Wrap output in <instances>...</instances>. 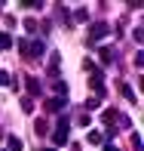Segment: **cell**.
I'll return each instance as SVG.
<instances>
[{
  "label": "cell",
  "instance_id": "cell-1",
  "mask_svg": "<svg viewBox=\"0 0 144 151\" xmlns=\"http://www.w3.org/2000/svg\"><path fill=\"white\" fill-rule=\"evenodd\" d=\"M67 123H71V120H67V114H61L55 133H52V142H55V145H65V142H67Z\"/></svg>",
  "mask_w": 144,
  "mask_h": 151
},
{
  "label": "cell",
  "instance_id": "cell-2",
  "mask_svg": "<svg viewBox=\"0 0 144 151\" xmlns=\"http://www.w3.org/2000/svg\"><path fill=\"white\" fill-rule=\"evenodd\" d=\"M18 50H22V56L37 59V56H43V52H46V46H43V40H34V43H18Z\"/></svg>",
  "mask_w": 144,
  "mask_h": 151
},
{
  "label": "cell",
  "instance_id": "cell-3",
  "mask_svg": "<svg viewBox=\"0 0 144 151\" xmlns=\"http://www.w3.org/2000/svg\"><path fill=\"white\" fill-rule=\"evenodd\" d=\"M104 34H107V25H104V22H95L92 28H89V43H98V40H104Z\"/></svg>",
  "mask_w": 144,
  "mask_h": 151
},
{
  "label": "cell",
  "instance_id": "cell-4",
  "mask_svg": "<svg viewBox=\"0 0 144 151\" xmlns=\"http://www.w3.org/2000/svg\"><path fill=\"white\" fill-rule=\"evenodd\" d=\"M61 108H65V99H49L46 102V111H52V114H58Z\"/></svg>",
  "mask_w": 144,
  "mask_h": 151
},
{
  "label": "cell",
  "instance_id": "cell-5",
  "mask_svg": "<svg viewBox=\"0 0 144 151\" xmlns=\"http://www.w3.org/2000/svg\"><path fill=\"white\" fill-rule=\"evenodd\" d=\"M86 142H89V145H101V142H104V133H98V129H92V133L86 136Z\"/></svg>",
  "mask_w": 144,
  "mask_h": 151
},
{
  "label": "cell",
  "instance_id": "cell-6",
  "mask_svg": "<svg viewBox=\"0 0 144 151\" xmlns=\"http://www.w3.org/2000/svg\"><path fill=\"white\" fill-rule=\"evenodd\" d=\"M6 145H9L6 151H22V148H25V142L18 139V136H9V142H6Z\"/></svg>",
  "mask_w": 144,
  "mask_h": 151
},
{
  "label": "cell",
  "instance_id": "cell-7",
  "mask_svg": "<svg viewBox=\"0 0 144 151\" xmlns=\"http://www.w3.org/2000/svg\"><path fill=\"white\" fill-rule=\"evenodd\" d=\"M25 83H28V93H31V96H40V80L28 77V80H25Z\"/></svg>",
  "mask_w": 144,
  "mask_h": 151
},
{
  "label": "cell",
  "instance_id": "cell-8",
  "mask_svg": "<svg viewBox=\"0 0 144 151\" xmlns=\"http://www.w3.org/2000/svg\"><path fill=\"white\" fill-rule=\"evenodd\" d=\"M120 96H126V99H129V102H135V93H132V90H129V83H120Z\"/></svg>",
  "mask_w": 144,
  "mask_h": 151
},
{
  "label": "cell",
  "instance_id": "cell-9",
  "mask_svg": "<svg viewBox=\"0 0 144 151\" xmlns=\"http://www.w3.org/2000/svg\"><path fill=\"white\" fill-rule=\"evenodd\" d=\"M9 46H12V37H9V34H3V31H0V50H9Z\"/></svg>",
  "mask_w": 144,
  "mask_h": 151
},
{
  "label": "cell",
  "instance_id": "cell-10",
  "mask_svg": "<svg viewBox=\"0 0 144 151\" xmlns=\"http://www.w3.org/2000/svg\"><path fill=\"white\" fill-rule=\"evenodd\" d=\"M34 127H37V136H46V133H49V127H46V120H37Z\"/></svg>",
  "mask_w": 144,
  "mask_h": 151
},
{
  "label": "cell",
  "instance_id": "cell-11",
  "mask_svg": "<svg viewBox=\"0 0 144 151\" xmlns=\"http://www.w3.org/2000/svg\"><path fill=\"white\" fill-rule=\"evenodd\" d=\"M101 62H104V65H111V62H113V50H101Z\"/></svg>",
  "mask_w": 144,
  "mask_h": 151
},
{
  "label": "cell",
  "instance_id": "cell-12",
  "mask_svg": "<svg viewBox=\"0 0 144 151\" xmlns=\"http://www.w3.org/2000/svg\"><path fill=\"white\" fill-rule=\"evenodd\" d=\"M22 111H28V114L34 111V105H31V99H22Z\"/></svg>",
  "mask_w": 144,
  "mask_h": 151
},
{
  "label": "cell",
  "instance_id": "cell-13",
  "mask_svg": "<svg viewBox=\"0 0 144 151\" xmlns=\"http://www.w3.org/2000/svg\"><path fill=\"white\" fill-rule=\"evenodd\" d=\"M0 83H12V77H9L6 71H0Z\"/></svg>",
  "mask_w": 144,
  "mask_h": 151
},
{
  "label": "cell",
  "instance_id": "cell-14",
  "mask_svg": "<svg viewBox=\"0 0 144 151\" xmlns=\"http://www.w3.org/2000/svg\"><path fill=\"white\" fill-rule=\"evenodd\" d=\"M104 151H120V148H116V145H104Z\"/></svg>",
  "mask_w": 144,
  "mask_h": 151
},
{
  "label": "cell",
  "instance_id": "cell-15",
  "mask_svg": "<svg viewBox=\"0 0 144 151\" xmlns=\"http://www.w3.org/2000/svg\"><path fill=\"white\" fill-rule=\"evenodd\" d=\"M43 151H55V148H43Z\"/></svg>",
  "mask_w": 144,
  "mask_h": 151
},
{
  "label": "cell",
  "instance_id": "cell-16",
  "mask_svg": "<svg viewBox=\"0 0 144 151\" xmlns=\"http://www.w3.org/2000/svg\"><path fill=\"white\" fill-rule=\"evenodd\" d=\"M0 136H3V129H0Z\"/></svg>",
  "mask_w": 144,
  "mask_h": 151
}]
</instances>
